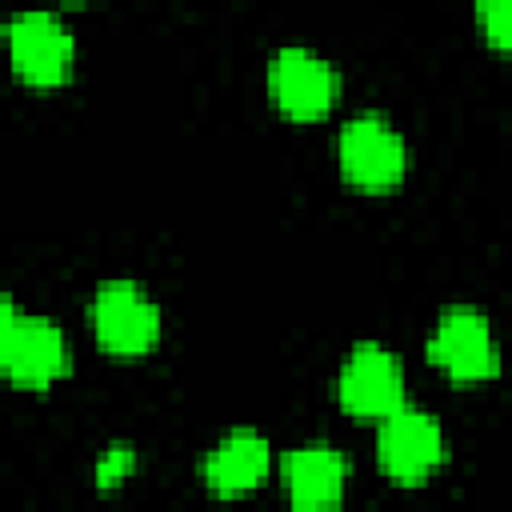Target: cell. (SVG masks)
I'll return each instance as SVG.
<instances>
[{"mask_svg":"<svg viewBox=\"0 0 512 512\" xmlns=\"http://www.w3.org/2000/svg\"><path fill=\"white\" fill-rule=\"evenodd\" d=\"M4 48H8L12 72L28 88H60L72 80L76 36L56 12H44V8L16 12L4 24Z\"/></svg>","mask_w":512,"mask_h":512,"instance_id":"1","label":"cell"},{"mask_svg":"<svg viewBox=\"0 0 512 512\" xmlns=\"http://www.w3.org/2000/svg\"><path fill=\"white\" fill-rule=\"evenodd\" d=\"M336 164L352 188L388 192L408 172V148L404 136L380 112H360L336 132Z\"/></svg>","mask_w":512,"mask_h":512,"instance_id":"2","label":"cell"},{"mask_svg":"<svg viewBox=\"0 0 512 512\" xmlns=\"http://www.w3.org/2000/svg\"><path fill=\"white\" fill-rule=\"evenodd\" d=\"M424 356L456 384H484L500 372V348L492 324L480 308L468 304H452L440 312V320L424 340Z\"/></svg>","mask_w":512,"mask_h":512,"instance_id":"3","label":"cell"},{"mask_svg":"<svg viewBox=\"0 0 512 512\" xmlns=\"http://www.w3.org/2000/svg\"><path fill=\"white\" fill-rule=\"evenodd\" d=\"M376 464L392 484H424L444 460H448V440L444 428L432 412L400 404L388 416L376 420Z\"/></svg>","mask_w":512,"mask_h":512,"instance_id":"4","label":"cell"},{"mask_svg":"<svg viewBox=\"0 0 512 512\" xmlns=\"http://www.w3.org/2000/svg\"><path fill=\"white\" fill-rule=\"evenodd\" d=\"M88 324L108 356L136 360L160 340V308L136 280H108L88 304Z\"/></svg>","mask_w":512,"mask_h":512,"instance_id":"5","label":"cell"},{"mask_svg":"<svg viewBox=\"0 0 512 512\" xmlns=\"http://www.w3.org/2000/svg\"><path fill=\"white\" fill-rule=\"evenodd\" d=\"M268 96L280 108V116L308 124L332 112L340 96V72L312 48H280L268 60Z\"/></svg>","mask_w":512,"mask_h":512,"instance_id":"6","label":"cell"},{"mask_svg":"<svg viewBox=\"0 0 512 512\" xmlns=\"http://www.w3.org/2000/svg\"><path fill=\"white\" fill-rule=\"evenodd\" d=\"M336 400L356 420H380L404 404V364L384 344H356L336 376Z\"/></svg>","mask_w":512,"mask_h":512,"instance_id":"7","label":"cell"},{"mask_svg":"<svg viewBox=\"0 0 512 512\" xmlns=\"http://www.w3.org/2000/svg\"><path fill=\"white\" fill-rule=\"evenodd\" d=\"M68 372H72L68 336L48 316H20L8 336V348L0 356V376L16 388L44 392L56 380H64Z\"/></svg>","mask_w":512,"mask_h":512,"instance_id":"8","label":"cell"},{"mask_svg":"<svg viewBox=\"0 0 512 512\" xmlns=\"http://www.w3.org/2000/svg\"><path fill=\"white\" fill-rule=\"evenodd\" d=\"M272 472V444L252 432V428H236L228 432L216 448H208V456L200 460V480L212 496H248L256 492Z\"/></svg>","mask_w":512,"mask_h":512,"instance_id":"9","label":"cell"},{"mask_svg":"<svg viewBox=\"0 0 512 512\" xmlns=\"http://www.w3.org/2000/svg\"><path fill=\"white\" fill-rule=\"evenodd\" d=\"M288 504L300 512L336 508L348 488V460L332 444H304L280 460Z\"/></svg>","mask_w":512,"mask_h":512,"instance_id":"10","label":"cell"},{"mask_svg":"<svg viewBox=\"0 0 512 512\" xmlns=\"http://www.w3.org/2000/svg\"><path fill=\"white\" fill-rule=\"evenodd\" d=\"M472 8H476L480 36L496 52H508V44H512V0H472Z\"/></svg>","mask_w":512,"mask_h":512,"instance_id":"11","label":"cell"},{"mask_svg":"<svg viewBox=\"0 0 512 512\" xmlns=\"http://www.w3.org/2000/svg\"><path fill=\"white\" fill-rule=\"evenodd\" d=\"M128 472H132V448H124V444L108 448L104 460L96 464V480L100 484H120V480H128Z\"/></svg>","mask_w":512,"mask_h":512,"instance_id":"12","label":"cell"},{"mask_svg":"<svg viewBox=\"0 0 512 512\" xmlns=\"http://www.w3.org/2000/svg\"><path fill=\"white\" fill-rule=\"evenodd\" d=\"M16 320H20V308H16V300H12L8 292H0V356H4V348H8V336H12Z\"/></svg>","mask_w":512,"mask_h":512,"instance_id":"13","label":"cell"}]
</instances>
